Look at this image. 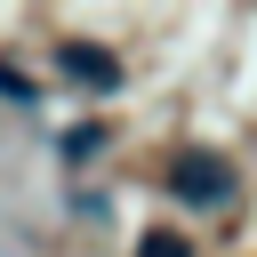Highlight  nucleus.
I'll list each match as a JSON object with an SVG mask.
<instances>
[{"instance_id": "obj_3", "label": "nucleus", "mask_w": 257, "mask_h": 257, "mask_svg": "<svg viewBox=\"0 0 257 257\" xmlns=\"http://www.w3.org/2000/svg\"><path fill=\"white\" fill-rule=\"evenodd\" d=\"M137 257H193V249H185V233H145Z\"/></svg>"}, {"instance_id": "obj_2", "label": "nucleus", "mask_w": 257, "mask_h": 257, "mask_svg": "<svg viewBox=\"0 0 257 257\" xmlns=\"http://www.w3.org/2000/svg\"><path fill=\"white\" fill-rule=\"evenodd\" d=\"M56 64H64L72 80H88V88H112V80H120V64H112L104 48H80V40H64V48H56Z\"/></svg>"}, {"instance_id": "obj_1", "label": "nucleus", "mask_w": 257, "mask_h": 257, "mask_svg": "<svg viewBox=\"0 0 257 257\" xmlns=\"http://www.w3.org/2000/svg\"><path fill=\"white\" fill-rule=\"evenodd\" d=\"M169 185H177V201H201V209H209V201H225V185H233V177H225V161L185 153V161L169 169Z\"/></svg>"}, {"instance_id": "obj_4", "label": "nucleus", "mask_w": 257, "mask_h": 257, "mask_svg": "<svg viewBox=\"0 0 257 257\" xmlns=\"http://www.w3.org/2000/svg\"><path fill=\"white\" fill-rule=\"evenodd\" d=\"M0 88H8V96H24V72H8V64H0Z\"/></svg>"}]
</instances>
